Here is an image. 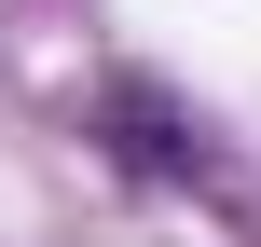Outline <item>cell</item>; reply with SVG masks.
Here are the masks:
<instances>
[{
	"instance_id": "1",
	"label": "cell",
	"mask_w": 261,
	"mask_h": 247,
	"mask_svg": "<svg viewBox=\"0 0 261 247\" xmlns=\"http://www.w3.org/2000/svg\"><path fill=\"white\" fill-rule=\"evenodd\" d=\"M96 138H110V165H124V179H179V193H206V179H220L206 124H193L151 69H110V83H96Z\"/></svg>"
}]
</instances>
